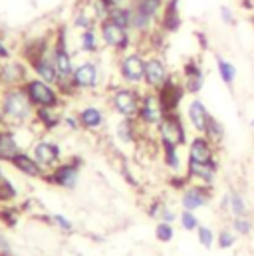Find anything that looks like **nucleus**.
I'll return each mask as SVG.
<instances>
[{"instance_id": "nucleus-38", "label": "nucleus", "mask_w": 254, "mask_h": 256, "mask_svg": "<svg viewBox=\"0 0 254 256\" xmlns=\"http://www.w3.org/2000/svg\"><path fill=\"white\" fill-rule=\"evenodd\" d=\"M196 232V240H198V244L202 246V248H212L214 244H216V234H214V230L210 228V226H206V224H198V228L194 230Z\"/></svg>"}, {"instance_id": "nucleus-46", "label": "nucleus", "mask_w": 254, "mask_h": 256, "mask_svg": "<svg viewBox=\"0 0 254 256\" xmlns=\"http://www.w3.org/2000/svg\"><path fill=\"white\" fill-rule=\"evenodd\" d=\"M159 220H165V222H173V224H175V222L179 220V212H175L171 206H167V204H165V208L161 210Z\"/></svg>"}, {"instance_id": "nucleus-23", "label": "nucleus", "mask_w": 254, "mask_h": 256, "mask_svg": "<svg viewBox=\"0 0 254 256\" xmlns=\"http://www.w3.org/2000/svg\"><path fill=\"white\" fill-rule=\"evenodd\" d=\"M22 145L18 141L16 135V128H6L0 129V163H10L18 153H22Z\"/></svg>"}, {"instance_id": "nucleus-44", "label": "nucleus", "mask_w": 254, "mask_h": 256, "mask_svg": "<svg viewBox=\"0 0 254 256\" xmlns=\"http://www.w3.org/2000/svg\"><path fill=\"white\" fill-rule=\"evenodd\" d=\"M64 126L72 131H82V124L78 114H64Z\"/></svg>"}, {"instance_id": "nucleus-16", "label": "nucleus", "mask_w": 254, "mask_h": 256, "mask_svg": "<svg viewBox=\"0 0 254 256\" xmlns=\"http://www.w3.org/2000/svg\"><path fill=\"white\" fill-rule=\"evenodd\" d=\"M185 175L190 183H200L206 187H214L216 177H218V159L208 161V163H194L187 161Z\"/></svg>"}, {"instance_id": "nucleus-41", "label": "nucleus", "mask_w": 254, "mask_h": 256, "mask_svg": "<svg viewBox=\"0 0 254 256\" xmlns=\"http://www.w3.org/2000/svg\"><path fill=\"white\" fill-rule=\"evenodd\" d=\"M50 222H52L60 232H64V234H72V232H74V222H72L68 216H64L62 212L50 214Z\"/></svg>"}, {"instance_id": "nucleus-25", "label": "nucleus", "mask_w": 254, "mask_h": 256, "mask_svg": "<svg viewBox=\"0 0 254 256\" xmlns=\"http://www.w3.org/2000/svg\"><path fill=\"white\" fill-rule=\"evenodd\" d=\"M212 114L206 110V106L198 100V98H192L189 102V106H187V124L190 126V129L194 131V133H204V129H206V124H208V118H210Z\"/></svg>"}, {"instance_id": "nucleus-30", "label": "nucleus", "mask_w": 254, "mask_h": 256, "mask_svg": "<svg viewBox=\"0 0 254 256\" xmlns=\"http://www.w3.org/2000/svg\"><path fill=\"white\" fill-rule=\"evenodd\" d=\"M159 151H161V157H163V165L173 173H181L183 163H181V155H179V145L159 141Z\"/></svg>"}, {"instance_id": "nucleus-47", "label": "nucleus", "mask_w": 254, "mask_h": 256, "mask_svg": "<svg viewBox=\"0 0 254 256\" xmlns=\"http://www.w3.org/2000/svg\"><path fill=\"white\" fill-rule=\"evenodd\" d=\"M10 58H14V50L4 42V38H0V62H6Z\"/></svg>"}, {"instance_id": "nucleus-22", "label": "nucleus", "mask_w": 254, "mask_h": 256, "mask_svg": "<svg viewBox=\"0 0 254 256\" xmlns=\"http://www.w3.org/2000/svg\"><path fill=\"white\" fill-rule=\"evenodd\" d=\"M64 126V112L58 108H38L34 114V122L30 128L42 133H52Z\"/></svg>"}, {"instance_id": "nucleus-24", "label": "nucleus", "mask_w": 254, "mask_h": 256, "mask_svg": "<svg viewBox=\"0 0 254 256\" xmlns=\"http://www.w3.org/2000/svg\"><path fill=\"white\" fill-rule=\"evenodd\" d=\"M145 129L139 126L137 120H127L120 118V122L116 124V139L122 145H137L143 139Z\"/></svg>"}, {"instance_id": "nucleus-1", "label": "nucleus", "mask_w": 254, "mask_h": 256, "mask_svg": "<svg viewBox=\"0 0 254 256\" xmlns=\"http://www.w3.org/2000/svg\"><path fill=\"white\" fill-rule=\"evenodd\" d=\"M52 64L56 68L58 74V92L62 94V98L68 102L70 98L76 96V90L72 86V76L76 70V60H74V52L70 48V40H68V26H58L54 30V40H52Z\"/></svg>"}, {"instance_id": "nucleus-26", "label": "nucleus", "mask_w": 254, "mask_h": 256, "mask_svg": "<svg viewBox=\"0 0 254 256\" xmlns=\"http://www.w3.org/2000/svg\"><path fill=\"white\" fill-rule=\"evenodd\" d=\"M220 210L224 214H228L230 218L232 216H246L248 214V204H246L242 192L236 191V189H228L220 196Z\"/></svg>"}, {"instance_id": "nucleus-39", "label": "nucleus", "mask_w": 254, "mask_h": 256, "mask_svg": "<svg viewBox=\"0 0 254 256\" xmlns=\"http://www.w3.org/2000/svg\"><path fill=\"white\" fill-rule=\"evenodd\" d=\"M155 238L163 244H169L173 238H175V226L173 222H165V220H159L155 224Z\"/></svg>"}, {"instance_id": "nucleus-33", "label": "nucleus", "mask_w": 254, "mask_h": 256, "mask_svg": "<svg viewBox=\"0 0 254 256\" xmlns=\"http://www.w3.org/2000/svg\"><path fill=\"white\" fill-rule=\"evenodd\" d=\"M208 141H212L216 147H220V143L224 141V126L214 118V116H210L208 118V124H206V129H204V133H202Z\"/></svg>"}, {"instance_id": "nucleus-37", "label": "nucleus", "mask_w": 254, "mask_h": 256, "mask_svg": "<svg viewBox=\"0 0 254 256\" xmlns=\"http://www.w3.org/2000/svg\"><path fill=\"white\" fill-rule=\"evenodd\" d=\"M236 240H238V234L230 228V224H228V226H222V228L216 232V246H218L220 250L232 248V246L236 244Z\"/></svg>"}, {"instance_id": "nucleus-49", "label": "nucleus", "mask_w": 254, "mask_h": 256, "mask_svg": "<svg viewBox=\"0 0 254 256\" xmlns=\"http://www.w3.org/2000/svg\"><path fill=\"white\" fill-rule=\"evenodd\" d=\"M248 16H250V22H252V26H254V8L248 12Z\"/></svg>"}, {"instance_id": "nucleus-40", "label": "nucleus", "mask_w": 254, "mask_h": 256, "mask_svg": "<svg viewBox=\"0 0 254 256\" xmlns=\"http://www.w3.org/2000/svg\"><path fill=\"white\" fill-rule=\"evenodd\" d=\"M179 224H181V228L183 230H187V232H192V230H196L198 228V216L194 214V210H181L179 212V220H177Z\"/></svg>"}, {"instance_id": "nucleus-17", "label": "nucleus", "mask_w": 254, "mask_h": 256, "mask_svg": "<svg viewBox=\"0 0 254 256\" xmlns=\"http://www.w3.org/2000/svg\"><path fill=\"white\" fill-rule=\"evenodd\" d=\"M216 145L212 141H208L204 135L194 133V137H190L187 143V161L194 163H208L216 159Z\"/></svg>"}, {"instance_id": "nucleus-28", "label": "nucleus", "mask_w": 254, "mask_h": 256, "mask_svg": "<svg viewBox=\"0 0 254 256\" xmlns=\"http://www.w3.org/2000/svg\"><path fill=\"white\" fill-rule=\"evenodd\" d=\"M78 118H80L82 129H86V131H100L106 126V114L98 106H84L78 112Z\"/></svg>"}, {"instance_id": "nucleus-27", "label": "nucleus", "mask_w": 254, "mask_h": 256, "mask_svg": "<svg viewBox=\"0 0 254 256\" xmlns=\"http://www.w3.org/2000/svg\"><path fill=\"white\" fill-rule=\"evenodd\" d=\"M50 50H52V48H50ZM28 66H30L32 76H36V78H40V80H44V82H48V84H52V86L58 84V74H56V68L52 64L50 52L38 56L36 60H32Z\"/></svg>"}, {"instance_id": "nucleus-29", "label": "nucleus", "mask_w": 254, "mask_h": 256, "mask_svg": "<svg viewBox=\"0 0 254 256\" xmlns=\"http://www.w3.org/2000/svg\"><path fill=\"white\" fill-rule=\"evenodd\" d=\"M102 48H104V44H102V38H100L98 28L78 32V50H80L82 54L94 56V54H98Z\"/></svg>"}, {"instance_id": "nucleus-51", "label": "nucleus", "mask_w": 254, "mask_h": 256, "mask_svg": "<svg viewBox=\"0 0 254 256\" xmlns=\"http://www.w3.org/2000/svg\"><path fill=\"white\" fill-rule=\"evenodd\" d=\"M2 90H4V88H2V84H0V94H2Z\"/></svg>"}, {"instance_id": "nucleus-31", "label": "nucleus", "mask_w": 254, "mask_h": 256, "mask_svg": "<svg viewBox=\"0 0 254 256\" xmlns=\"http://www.w3.org/2000/svg\"><path fill=\"white\" fill-rule=\"evenodd\" d=\"M22 208L16 204H0V224L6 228H14L22 218Z\"/></svg>"}, {"instance_id": "nucleus-3", "label": "nucleus", "mask_w": 254, "mask_h": 256, "mask_svg": "<svg viewBox=\"0 0 254 256\" xmlns=\"http://www.w3.org/2000/svg\"><path fill=\"white\" fill-rule=\"evenodd\" d=\"M98 32H100V38H102L104 48L116 52L118 56H122V54H126L129 50L137 48V38H135V34H133L131 30L122 28L120 24L112 22L110 18H106V20L100 22Z\"/></svg>"}, {"instance_id": "nucleus-13", "label": "nucleus", "mask_w": 254, "mask_h": 256, "mask_svg": "<svg viewBox=\"0 0 254 256\" xmlns=\"http://www.w3.org/2000/svg\"><path fill=\"white\" fill-rule=\"evenodd\" d=\"M30 153L32 157L46 169V173L50 169H54L58 163L64 161V151L62 145L52 141V139H36L32 145H30Z\"/></svg>"}, {"instance_id": "nucleus-18", "label": "nucleus", "mask_w": 254, "mask_h": 256, "mask_svg": "<svg viewBox=\"0 0 254 256\" xmlns=\"http://www.w3.org/2000/svg\"><path fill=\"white\" fill-rule=\"evenodd\" d=\"M181 82L185 86V92L187 96H196L202 88H204V72H202V66L198 60L190 58L183 64V70H181Z\"/></svg>"}, {"instance_id": "nucleus-21", "label": "nucleus", "mask_w": 254, "mask_h": 256, "mask_svg": "<svg viewBox=\"0 0 254 256\" xmlns=\"http://www.w3.org/2000/svg\"><path fill=\"white\" fill-rule=\"evenodd\" d=\"M10 165H12V169L14 171H18L22 177H28V179H40V181H44V177H46V169L32 157V153L30 151H22V153H18L12 161H10Z\"/></svg>"}, {"instance_id": "nucleus-43", "label": "nucleus", "mask_w": 254, "mask_h": 256, "mask_svg": "<svg viewBox=\"0 0 254 256\" xmlns=\"http://www.w3.org/2000/svg\"><path fill=\"white\" fill-rule=\"evenodd\" d=\"M165 200H161V198H155V200H151V204L147 206V216H151V218H159L161 216V210L165 208Z\"/></svg>"}, {"instance_id": "nucleus-12", "label": "nucleus", "mask_w": 254, "mask_h": 256, "mask_svg": "<svg viewBox=\"0 0 254 256\" xmlns=\"http://www.w3.org/2000/svg\"><path fill=\"white\" fill-rule=\"evenodd\" d=\"M157 96H159V102H161L165 114H177V112H181L183 100L187 96L185 86L181 82V76L179 74H173L169 78V82L157 92Z\"/></svg>"}, {"instance_id": "nucleus-35", "label": "nucleus", "mask_w": 254, "mask_h": 256, "mask_svg": "<svg viewBox=\"0 0 254 256\" xmlns=\"http://www.w3.org/2000/svg\"><path fill=\"white\" fill-rule=\"evenodd\" d=\"M18 200V189L16 185L4 175L0 177V204H14Z\"/></svg>"}, {"instance_id": "nucleus-19", "label": "nucleus", "mask_w": 254, "mask_h": 256, "mask_svg": "<svg viewBox=\"0 0 254 256\" xmlns=\"http://www.w3.org/2000/svg\"><path fill=\"white\" fill-rule=\"evenodd\" d=\"M98 26H100V18L92 8L90 0H78L72 14V28L78 32H84V30H94Z\"/></svg>"}, {"instance_id": "nucleus-6", "label": "nucleus", "mask_w": 254, "mask_h": 256, "mask_svg": "<svg viewBox=\"0 0 254 256\" xmlns=\"http://www.w3.org/2000/svg\"><path fill=\"white\" fill-rule=\"evenodd\" d=\"M145 62L147 56L143 50L133 48L118 58V76L126 86L143 88L145 82Z\"/></svg>"}, {"instance_id": "nucleus-10", "label": "nucleus", "mask_w": 254, "mask_h": 256, "mask_svg": "<svg viewBox=\"0 0 254 256\" xmlns=\"http://www.w3.org/2000/svg\"><path fill=\"white\" fill-rule=\"evenodd\" d=\"M173 76V72L169 70V64L165 62V58L161 54H149L147 62H145V82H143V90H151V92H159L169 78Z\"/></svg>"}, {"instance_id": "nucleus-14", "label": "nucleus", "mask_w": 254, "mask_h": 256, "mask_svg": "<svg viewBox=\"0 0 254 256\" xmlns=\"http://www.w3.org/2000/svg\"><path fill=\"white\" fill-rule=\"evenodd\" d=\"M32 76L30 66L22 58H10L0 62V84L2 88H22L26 80Z\"/></svg>"}, {"instance_id": "nucleus-11", "label": "nucleus", "mask_w": 254, "mask_h": 256, "mask_svg": "<svg viewBox=\"0 0 254 256\" xmlns=\"http://www.w3.org/2000/svg\"><path fill=\"white\" fill-rule=\"evenodd\" d=\"M72 86H74L76 94L96 92L100 86V64L92 58L76 64L74 76H72Z\"/></svg>"}, {"instance_id": "nucleus-9", "label": "nucleus", "mask_w": 254, "mask_h": 256, "mask_svg": "<svg viewBox=\"0 0 254 256\" xmlns=\"http://www.w3.org/2000/svg\"><path fill=\"white\" fill-rule=\"evenodd\" d=\"M155 135L161 143H173V145H187L189 143V135H187V124L181 116V112L177 114H167L163 118V122L159 124V128L155 129Z\"/></svg>"}, {"instance_id": "nucleus-2", "label": "nucleus", "mask_w": 254, "mask_h": 256, "mask_svg": "<svg viewBox=\"0 0 254 256\" xmlns=\"http://www.w3.org/2000/svg\"><path fill=\"white\" fill-rule=\"evenodd\" d=\"M0 112L10 128H30L36 108L28 100L24 88H4L0 94Z\"/></svg>"}, {"instance_id": "nucleus-15", "label": "nucleus", "mask_w": 254, "mask_h": 256, "mask_svg": "<svg viewBox=\"0 0 254 256\" xmlns=\"http://www.w3.org/2000/svg\"><path fill=\"white\" fill-rule=\"evenodd\" d=\"M212 189L214 187H206V185H200V183H189L183 191H181V206L185 210H198V208H204L212 202Z\"/></svg>"}, {"instance_id": "nucleus-34", "label": "nucleus", "mask_w": 254, "mask_h": 256, "mask_svg": "<svg viewBox=\"0 0 254 256\" xmlns=\"http://www.w3.org/2000/svg\"><path fill=\"white\" fill-rule=\"evenodd\" d=\"M108 18H110L112 22L120 24L122 28L131 30V22H133V10H131V4H129V6H120V8H112Z\"/></svg>"}, {"instance_id": "nucleus-8", "label": "nucleus", "mask_w": 254, "mask_h": 256, "mask_svg": "<svg viewBox=\"0 0 254 256\" xmlns=\"http://www.w3.org/2000/svg\"><path fill=\"white\" fill-rule=\"evenodd\" d=\"M165 110L159 102V96L157 92H151V90H143L141 94V106H139V114H137V122L139 126L145 129V131H155L159 128V124L163 122L165 118Z\"/></svg>"}, {"instance_id": "nucleus-20", "label": "nucleus", "mask_w": 254, "mask_h": 256, "mask_svg": "<svg viewBox=\"0 0 254 256\" xmlns=\"http://www.w3.org/2000/svg\"><path fill=\"white\" fill-rule=\"evenodd\" d=\"M183 26V14H181V0H165V6L159 16V30L169 34L179 32Z\"/></svg>"}, {"instance_id": "nucleus-4", "label": "nucleus", "mask_w": 254, "mask_h": 256, "mask_svg": "<svg viewBox=\"0 0 254 256\" xmlns=\"http://www.w3.org/2000/svg\"><path fill=\"white\" fill-rule=\"evenodd\" d=\"M28 100L32 102V106L38 110V108H58V110H64L66 106V100L62 98V94L58 92L56 86L36 78V76H30L26 80V84L22 86Z\"/></svg>"}, {"instance_id": "nucleus-45", "label": "nucleus", "mask_w": 254, "mask_h": 256, "mask_svg": "<svg viewBox=\"0 0 254 256\" xmlns=\"http://www.w3.org/2000/svg\"><path fill=\"white\" fill-rule=\"evenodd\" d=\"M0 256H16L14 248H12V242L8 240V236L4 232H0Z\"/></svg>"}, {"instance_id": "nucleus-50", "label": "nucleus", "mask_w": 254, "mask_h": 256, "mask_svg": "<svg viewBox=\"0 0 254 256\" xmlns=\"http://www.w3.org/2000/svg\"><path fill=\"white\" fill-rule=\"evenodd\" d=\"M6 173H4V167H2V163H0V177H4Z\"/></svg>"}, {"instance_id": "nucleus-52", "label": "nucleus", "mask_w": 254, "mask_h": 256, "mask_svg": "<svg viewBox=\"0 0 254 256\" xmlns=\"http://www.w3.org/2000/svg\"><path fill=\"white\" fill-rule=\"evenodd\" d=\"M76 256H86V254H82V252H78V254H76Z\"/></svg>"}, {"instance_id": "nucleus-5", "label": "nucleus", "mask_w": 254, "mask_h": 256, "mask_svg": "<svg viewBox=\"0 0 254 256\" xmlns=\"http://www.w3.org/2000/svg\"><path fill=\"white\" fill-rule=\"evenodd\" d=\"M141 94L143 88H133V86H114L112 94L108 96L110 108L120 116L127 120H137L139 106H141Z\"/></svg>"}, {"instance_id": "nucleus-48", "label": "nucleus", "mask_w": 254, "mask_h": 256, "mask_svg": "<svg viewBox=\"0 0 254 256\" xmlns=\"http://www.w3.org/2000/svg\"><path fill=\"white\" fill-rule=\"evenodd\" d=\"M6 128V120H4V116H2V112H0V129Z\"/></svg>"}, {"instance_id": "nucleus-42", "label": "nucleus", "mask_w": 254, "mask_h": 256, "mask_svg": "<svg viewBox=\"0 0 254 256\" xmlns=\"http://www.w3.org/2000/svg\"><path fill=\"white\" fill-rule=\"evenodd\" d=\"M218 16H220V22H222L224 26H234V24H236V16H234L232 8L226 6V4H222V6L218 8Z\"/></svg>"}, {"instance_id": "nucleus-7", "label": "nucleus", "mask_w": 254, "mask_h": 256, "mask_svg": "<svg viewBox=\"0 0 254 256\" xmlns=\"http://www.w3.org/2000/svg\"><path fill=\"white\" fill-rule=\"evenodd\" d=\"M80 171H82V159L80 157H72V159H64L62 163H58L54 169H50L44 177V181L52 187L66 189V191H74L80 183Z\"/></svg>"}, {"instance_id": "nucleus-32", "label": "nucleus", "mask_w": 254, "mask_h": 256, "mask_svg": "<svg viewBox=\"0 0 254 256\" xmlns=\"http://www.w3.org/2000/svg\"><path fill=\"white\" fill-rule=\"evenodd\" d=\"M216 72H218V78L222 80L224 86H232L234 80H236V66L232 64L230 60H224L220 56H216Z\"/></svg>"}, {"instance_id": "nucleus-36", "label": "nucleus", "mask_w": 254, "mask_h": 256, "mask_svg": "<svg viewBox=\"0 0 254 256\" xmlns=\"http://www.w3.org/2000/svg\"><path fill=\"white\" fill-rule=\"evenodd\" d=\"M230 228L238 236H250L254 232V220L250 218V214H246V216H232L230 218Z\"/></svg>"}]
</instances>
